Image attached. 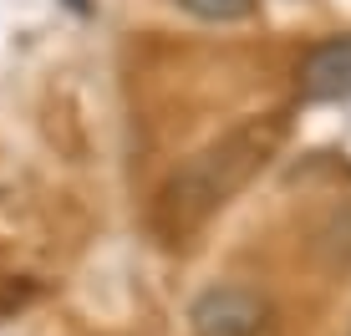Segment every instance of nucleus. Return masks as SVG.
Masks as SVG:
<instances>
[{
  "label": "nucleus",
  "instance_id": "f257e3e1",
  "mask_svg": "<svg viewBox=\"0 0 351 336\" xmlns=\"http://www.w3.org/2000/svg\"><path fill=\"white\" fill-rule=\"evenodd\" d=\"M280 133H285V117H250V123L229 128L224 138L204 143L193 158H184L163 178L158 199H153V230L163 239L193 235L214 209H224L270 163Z\"/></svg>",
  "mask_w": 351,
  "mask_h": 336
},
{
  "label": "nucleus",
  "instance_id": "f03ea898",
  "mask_svg": "<svg viewBox=\"0 0 351 336\" xmlns=\"http://www.w3.org/2000/svg\"><path fill=\"white\" fill-rule=\"evenodd\" d=\"M193 336H265L270 326V301L250 285H209L189 306Z\"/></svg>",
  "mask_w": 351,
  "mask_h": 336
},
{
  "label": "nucleus",
  "instance_id": "7ed1b4c3",
  "mask_svg": "<svg viewBox=\"0 0 351 336\" xmlns=\"http://www.w3.org/2000/svg\"><path fill=\"white\" fill-rule=\"evenodd\" d=\"M300 97L306 102H346L351 97V31L306 51V62H300Z\"/></svg>",
  "mask_w": 351,
  "mask_h": 336
},
{
  "label": "nucleus",
  "instance_id": "20e7f679",
  "mask_svg": "<svg viewBox=\"0 0 351 336\" xmlns=\"http://www.w3.org/2000/svg\"><path fill=\"white\" fill-rule=\"evenodd\" d=\"M178 5L199 21H245L260 10V0H178Z\"/></svg>",
  "mask_w": 351,
  "mask_h": 336
}]
</instances>
